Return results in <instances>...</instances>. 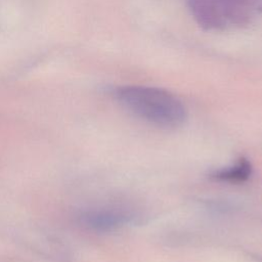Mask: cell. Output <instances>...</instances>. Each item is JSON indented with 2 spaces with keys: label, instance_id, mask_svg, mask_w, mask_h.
Instances as JSON below:
<instances>
[{
  "label": "cell",
  "instance_id": "1",
  "mask_svg": "<svg viewBox=\"0 0 262 262\" xmlns=\"http://www.w3.org/2000/svg\"><path fill=\"white\" fill-rule=\"evenodd\" d=\"M113 93L125 108L158 127L175 128L186 119L184 104L168 90L143 85H121Z\"/></svg>",
  "mask_w": 262,
  "mask_h": 262
},
{
  "label": "cell",
  "instance_id": "2",
  "mask_svg": "<svg viewBox=\"0 0 262 262\" xmlns=\"http://www.w3.org/2000/svg\"><path fill=\"white\" fill-rule=\"evenodd\" d=\"M132 215L123 209H96L84 212L80 217L83 226L96 232H110L132 220Z\"/></svg>",
  "mask_w": 262,
  "mask_h": 262
},
{
  "label": "cell",
  "instance_id": "3",
  "mask_svg": "<svg viewBox=\"0 0 262 262\" xmlns=\"http://www.w3.org/2000/svg\"><path fill=\"white\" fill-rule=\"evenodd\" d=\"M195 23L206 31H218L226 27L218 0H186Z\"/></svg>",
  "mask_w": 262,
  "mask_h": 262
},
{
  "label": "cell",
  "instance_id": "4",
  "mask_svg": "<svg viewBox=\"0 0 262 262\" xmlns=\"http://www.w3.org/2000/svg\"><path fill=\"white\" fill-rule=\"evenodd\" d=\"M226 24L245 26L251 21L253 10L257 9L261 0H218Z\"/></svg>",
  "mask_w": 262,
  "mask_h": 262
},
{
  "label": "cell",
  "instance_id": "5",
  "mask_svg": "<svg viewBox=\"0 0 262 262\" xmlns=\"http://www.w3.org/2000/svg\"><path fill=\"white\" fill-rule=\"evenodd\" d=\"M252 173V166L246 159H241L234 165L216 171L212 177L225 182H243L247 180Z\"/></svg>",
  "mask_w": 262,
  "mask_h": 262
}]
</instances>
